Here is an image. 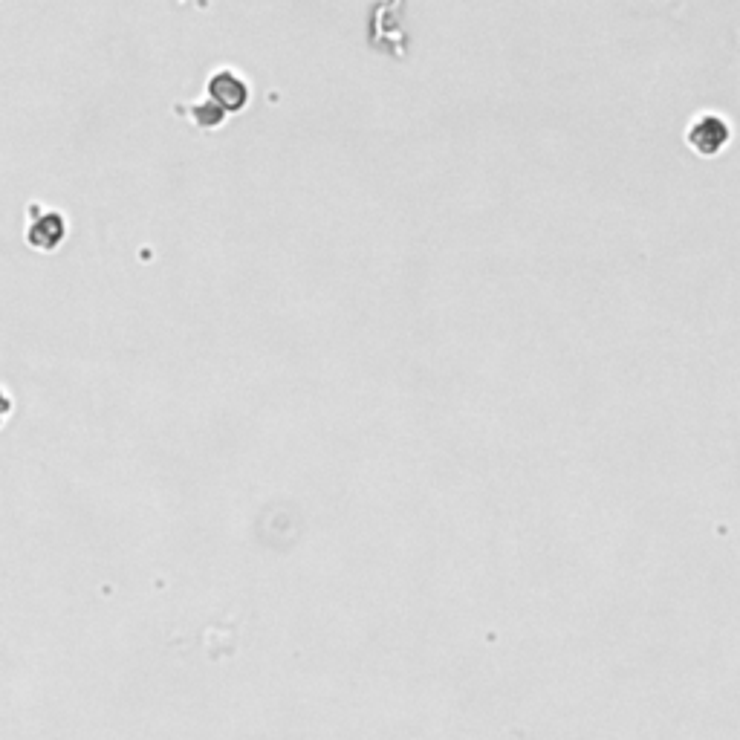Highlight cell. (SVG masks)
<instances>
[{
    "mask_svg": "<svg viewBox=\"0 0 740 740\" xmlns=\"http://www.w3.org/2000/svg\"><path fill=\"white\" fill-rule=\"evenodd\" d=\"M732 136L729 122L720 113H706L700 116L686 133V142L700 154V157H714Z\"/></svg>",
    "mask_w": 740,
    "mask_h": 740,
    "instance_id": "obj_1",
    "label": "cell"
},
{
    "mask_svg": "<svg viewBox=\"0 0 740 740\" xmlns=\"http://www.w3.org/2000/svg\"><path fill=\"white\" fill-rule=\"evenodd\" d=\"M399 6L402 0H379L373 6V15H370V44L379 47V44H391V50L397 55H405V41L399 35Z\"/></svg>",
    "mask_w": 740,
    "mask_h": 740,
    "instance_id": "obj_2",
    "label": "cell"
},
{
    "mask_svg": "<svg viewBox=\"0 0 740 740\" xmlns=\"http://www.w3.org/2000/svg\"><path fill=\"white\" fill-rule=\"evenodd\" d=\"M32 226L27 232V243L32 249L53 252L55 246L67 235V220L61 212H41V206H29Z\"/></svg>",
    "mask_w": 740,
    "mask_h": 740,
    "instance_id": "obj_3",
    "label": "cell"
},
{
    "mask_svg": "<svg viewBox=\"0 0 740 740\" xmlns=\"http://www.w3.org/2000/svg\"><path fill=\"white\" fill-rule=\"evenodd\" d=\"M209 93H212V102L220 110H240V107L246 105V99H249V90H246V84L238 79V76H232L229 70H223V73H217L212 81H209Z\"/></svg>",
    "mask_w": 740,
    "mask_h": 740,
    "instance_id": "obj_4",
    "label": "cell"
},
{
    "mask_svg": "<svg viewBox=\"0 0 740 740\" xmlns=\"http://www.w3.org/2000/svg\"><path fill=\"white\" fill-rule=\"evenodd\" d=\"M191 113H194V122H197V125H203V128H217V125L226 119V110H220L214 102L194 105L191 107Z\"/></svg>",
    "mask_w": 740,
    "mask_h": 740,
    "instance_id": "obj_5",
    "label": "cell"
},
{
    "mask_svg": "<svg viewBox=\"0 0 740 740\" xmlns=\"http://www.w3.org/2000/svg\"><path fill=\"white\" fill-rule=\"evenodd\" d=\"M9 411H12V402H9V397H6V391L0 388V425L6 423Z\"/></svg>",
    "mask_w": 740,
    "mask_h": 740,
    "instance_id": "obj_6",
    "label": "cell"
}]
</instances>
